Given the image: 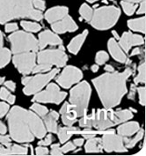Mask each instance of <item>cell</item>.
<instances>
[{"label": "cell", "instance_id": "3", "mask_svg": "<svg viewBox=\"0 0 146 156\" xmlns=\"http://www.w3.org/2000/svg\"><path fill=\"white\" fill-rule=\"evenodd\" d=\"M121 15L120 9L115 6H103L96 9L90 20L91 25L98 30H107L114 27Z\"/></svg>", "mask_w": 146, "mask_h": 156}, {"label": "cell", "instance_id": "58", "mask_svg": "<svg viewBox=\"0 0 146 156\" xmlns=\"http://www.w3.org/2000/svg\"><path fill=\"white\" fill-rule=\"evenodd\" d=\"M112 34H114V37H115V38L117 39V40H119V39H120V37H119V35H118V34L116 33V31H112Z\"/></svg>", "mask_w": 146, "mask_h": 156}, {"label": "cell", "instance_id": "29", "mask_svg": "<svg viewBox=\"0 0 146 156\" xmlns=\"http://www.w3.org/2000/svg\"><path fill=\"white\" fill-rule=\"evenodd\" d=\"M128 26L131 30L145 33V18L142 17L139 19L130 20L128 21Z\"/></svg>", "mask_w": 146, "mask_h": 156}, {"label": "cell", "instance_id": "34", "mask_svg": "<svg viewBox=\"0 0 146 156\" xmlns=\"http://www.w3.org/2000/svg\"><path fill=\"white\" fill-rule=\"evenodd\" d=\"M0 98L8 101L10 104H13L15 102V96L12 95L5 87H2L0 89Z\"/></svg>", "mask_w": 146, "mask_h": 156}, {"label": "cell", "instance_id": "10", "mask_svg": "<svg viewBox=\"0 0 146 156\" xmlns=\"http://www.w3.org/2000/svg\"><path fill=\"white\" fill-rule=\"evenodd\" d=\"M36 54L35 52H23L15 54L13 57V64L19 71V73L29 74L32 73L33 67L35 66Z\"/></svg>", "mask_w": 146, "mask_h": 156}, {"label": "cell", "instance_id": "42", "mask_svg": "<svg viewBox=\"0 0 146 156\" xmlns=\"http://www.w3.org/2000/svg\"><path fill=\"white\" fill-rule=\"evenodd\" d=\"M79 133H81L82 135H83V137H84L85 139H86V140H89L91 138L95 137V135L97 134V132H92V131H91L90 129H86V130H85V131H83V132H79Z\"/></svg>", "mask_w": 146, "mask_h": 156}, {"label": "cell", "instance_id": "11", "mask_svg": "<svg viewBox=\"0 0 146 156\" xmlns=\"http://www.w3.org/2000/svg\"><path fill=\"white\" fill-rule=\"evenodd\" d=\"M83 78V73L80 69L75 66L65 67L63 73L57 78V82L64 88H70L72 85L79 82Z\"/></svg>", "mask_w": 146, "mask_h": 156}, {"label": "cell", "instance_id": "18", "mask_svg": "<svg viewBox=\"0 0 146 156\" xmlns=\"http://www.w3.org/2000/svg\"><path fill=\"white\" fill-rule=\"evenodd\" d=\"M107 46H108L110 54L112 55L113 58L115 59L116 61L122 63V64H127L130 62V60L126 57V54L124 53V51L120 47L118 42L115 41V39H114V38L109 39Z\"/></svg>", "mask_w": 146, "mask_h": 156}, {"label": "cell", "instance_id": "1", "mask_svg": "<svg viewBox=\"0 0 146 156\" xmlns=\"http://www.w3.org/2000/svg\"><path fill=\"white\" fill-rule=\"evenodd\" d=\"M10 136L19 143H28L34 138L43 139L47 130L41 116L23 108L13 107L7 115Z\"/></svg>", "mask_w": 146, "mask_h": 156}, {"label": "cell", "instance_id": "44", "mask_svg": "<svg viewBox=\"0 0 146 156\" xmlns=\"http://www.w3.org/2000/svg\"><path fill=\"white\" fill-rule=\"evenodd\" d=\"M9 105L5 102H0V118L5 116L6 113H8Z\"/></svg>", "mask_w": 146, "mask_h": 156}, {"label": "cell", "instance_id": "57", "mask_svg": "<svg viewBox=\"0 0 146 156\" xmlns=\"http://www.w3.org/2000/svg\"><path fill=\"white\" fill-rule=\"evenodd\" d=\"M124 1H128V2H131V3H139V2H142L144 0H124Z\"/></svg>", "mask_w": 146, "mask_h": 156}, {"label": "cell", "instance_id": "31", "mask_svg": "<svg viewBox=\"0 0 146 156\" xmlns=\"http://www.w3.org/2000/svg\"><path fill=\"white\" fill-rule=\"evenodd\" d=\"M21 27L24 28L26 31L27 32H32V33H35L38 32L41 29V25L36 23V22H31V21H26V20H23L21 21Z\"/></svg>", "mask_w": 146, "mask_h": 156}, {"label": "cell", "instance_id": "9", "mask_svg": "<svg viewBox=\"0 0 146 156\" xmlns=\"http://www.w3.org/2000/svg\"><path fill=\"white\" fill-rule=\"evenodd\" d=\"M38 64H47L49 66L63 67L68 61V56L62 49H48L38 53Z\"/></svg>", "mask_w": 146, "mask_h": 156}, {"label": "cell", "instance_id": "28", "mask_svg": "<svg viewBox=\"0 0 146 156\" xmlns=\"http://www.w3.org/2000/svg\"><path fill=\"white\" fill-rule=\"evenodd\" d=\"M133 118V113L130 109H123L120 111L113 112V121L114 124L122 123Z\"/></svg>", "mask_w": 146, "mask_h": 156}, {"label": "cell", "instance_id": "20", "mask_svg": "<svg viewBox=\"0 0 146 156\" xmlns=\"http://www.w3.org/2000/svg\"><path fill=\"white\" fill-rule=\"evenodd\" d=\"M14 20L11 0H0V24Z\"/></svg>", "mask_w": 146, "mask_h": 156}, {"label": "cell", "instance_id": "19", "mask_svg": "<svg viewBox=\"0 0 146 156\" xmlns=\"http://www.w3.org/2000/svg\"><path fill=\"white\" fill-rule=\"evenodd\" d=\"M68 14V8L66 6H56L49 9L45 13V19L49 23H54L62 20Z\"/></svg>", "mask_w": 146, "mask_h": 156}, {"label": "cell", "instance_id": "35", "mask_svg": "<svg viewBox=\"0 0 146 156\" xmlns=\"http://www.w3.org/2000/svg\"><path fill=\"white\" fill-rule=\"evenodd\" d=\"M134 81L136 84L145 82V64L143 63L138 67V74L135 78Z\"/></svg>", "mask_w": 146, "mask_h": 156}, {"label": "cell", "instance_id": "53", "mask_svg": "<svg viewBox=\"0 0 146 156\" xmlns=\"http://www.w3.org/2000/svg\"><path fill=\"white\" fill-rule=\"evenodd\" d=\"M5 132H6V126L2 122H0V134H5Z\"/></svg>", "mask_w": 146, "mask_h": 156}, {"label": "cell", "instance_id": "46", "mask_svg": "<svg viewBox=\"0 0 146 156\" xmlns=\"http://www.w3.org/2000/svg\"><path fill=\"white\" fill-rule=\"evenodd\" d=\"M19 28L17 23H7L5 27V32H14L17 31Z\"/></svg>", "mask_w": 146, "mask_h": 156}, {"label": "cell", "instance_id": "47", "mask_svg": "<svg viewBox=\"0 0 146 156\" xmlns=\"http://www.w3.org/2000/svg\"><path fill=\"white\" fill-rule=\"evenodd\" d=\"M0 144L5 146L6 147H10L11 144V139L9 138L8 136H5V135H0Z\"/></svg>", "mask_w": 146, "mask_h": 156}, {"label": "cell", "instance_id": "49", "mask_svg": "<svg viewBox=\"0 0 146 156\" xmlns=\"http://www.w3.org/2000/svg\"><path fill=\"white\" fill-rule=\"evenodd\" d=\"M4 83H5V86L8 88L9 90L15 91V89H16V84L13 82V81L8 80V81H5V82Z\"/></svg>", "mask_w": 146, "mask_h": 156}, {"label": "cell", "instance_id": "45", "mask_svg": "<svg viewBox=\"0 0 146 156\" xmlns=\"http://www.w3.org/2000/svg\"><path fill=\"white\" fill-rule=\"evenodd\" d=\"M49 149L44 147V146L38 147H36V149H35L36 155H47V154H49Z\"/></svg>", "mask_w": 146, "mask_h": 156}, {"label": "cell", "instance_id": "5", "mask_svg": "<svg viewBox=\"0 0 146 156\" xmlns=\"http://www.w3.org/2000/svg\"><path fill=\"white\" fill-rule=\"evenodd\" d=\"M11 42L12 51L13 54H19L23 52H36L39 49L38 41L32 34L17 31L9 36Z\"/></svg>", "mask_w": 146, "mask_h": 156}, {"label": "cell", "instance_id": "32", "mask_svg": "<svg viewBox=\"0 0 146 156\" xmlns=\"http://www.w3.org/2000/svg\"><path fill=\"white\" fill-rule=\"evenodd\" d=\"M79 13H80V15L83 19H85L86 21H90L92 19V16L93 11L88 5L83 4L80 9H79Z\"/></svg>", "mask_w": 146, "mask_h": 156}, {"label": "cell", "instance_id": "30", "mask_svg": "<svg viewBox=\"0 0 146 156\" xmlns=\"http://www.w3.org/2000/svg\"><path fill=\"white\" fill-rule=\"evenodd\" d=\"M144 137V130L139 129V131L137 132L136 136L133 139H128V138H123V142H125V147L126 148H133L140 140Z\"/></svg>", "mask_w": 146, "mask_h": 156}, {"label": "cell", "instance_id": "38", "mask_svg": "<svg viewBox=\"0 0 146 156\" xmlns=\"http://www.w3.org/2000/svg\"><path fill=\"white\" fill-rule=\"evenodd\" d=\"M51 70V66L47 64H39L38 66H35L33 69L32 73H47Z\"/></svg>", "mask_w": 146, "mask_h": 156}, {"label": "cell", "instance_id": "16", "mask_svg": "<svg viewBox=\"0 0 146 156\" xmlns=\"http://www.w3.org/2000/svg\"><path fill=\"white\" fill-rule=\"evenodd\" d=\"M63 41L56 33H53L49 30H45L39 34L38 45L39 49H43L48 45H62Z\"/></svg>", "mask_w": 146, "mask_h": 156}, {"label": "cell", "instance_id": "56", "mask_svg": "<svg viewBox=\"0 0 146 156\" xmlns=\"http://www.w3.org/2000/svg\"><path fill=\"white\" fill-rule=\"evenodd\" d=\"M98 70H99V66H98V65H93V66H92V71L93 73L98 72Z\"/></svg>", "mask_w": 146, "mask_h": 156}, {"label": "cell", "instance_id": "26", "mask_svg": "<svg viewBox=\"0 0 146 156\" xmlns=\"http://www.w3.org/2000/svg\"><path fill=\"white\" fill-rule=\"evenodd\" d=\"M11 51L8 49L4 47L3 34L0 31V68H3L7 66L11 60Z\"/></svg>", "mask_w": 146, "mask_h": 156}, {"label": "cell", "instance_id": "33", "mask_svg": "<svg viewBox=\"0 0 146 156\" xmlns=\"http://www.w3.org/2000/svg\"><path fill=\"white\" fill-rule=\"evenodd\" d=\"M121 5H122V7L124 12L127 15H132L137 7V5L136 3H131V2H128V1H122Z\"/></svg>", "mask_w": 146, "mask_h": 156}, {"label": "cell", "instance_id": "21", "mask_svg": "<svg viewBox=\"0 0 146 156\" xmlns=\"http://www.w3.org/2000/svg\"><path fill=\"white\" fill-rule=\"evenodd\" d=\"M140 126L137 122H129L120 125L117 129L118 135L122 138H129L133 134H136L139 131Z\"/></svg>", "mask_w": 146, "mask_h": 156}, {"label": "cell", "instance_id": "51", "mask_svg": "<svg viewBox=\"0 0 146 156\" xmlns=\"http://www.w3.org/2000/svg\"><path fill=\"white\" fill-rule=\"evenodd\" d=\"M145 13V1H142V4L140 5V7L138 9L137 14H144Z\"/></svg>", "mask_w": 146, "mask_h": 156}, {"label": "cell", "instance_id": "13", "mask_svg": "<svg viewBox=\"0 0 146 156\" xmlns=\"http://www.w3.org/2000/svg\"><path fill=\"white\" fill-rule=\"evenodd\" d=\"M113 110L111 109H98L94 111L93 120H92V127L102 131L109 127L115 125L113 121Z\"/></svg>", "mask_w": 146, "mask_h": 156}, {"label": "cell", "instance_id": "62", "mask_svg": "<svg viewBox=\"0 0 146 156\" xmlns=\"http://www.w3.org/2000/svg\"><path fill=\"white\" fill-rule=\"evenodd\" d=\"M112 1H113V0H112Z\"/></svg>", "mask_w": 146, "mask_h": 156}, {"label": "cell", "instance_id": "4", "mask_svg": "<svg viewBox=\"0 0 146 156\" xmlns=\"http://www.w3.org/2000/svg\"><path fill=\"white\" fill-rule=\"evenodd\" d=\"M91 92V87L86 81L79 83L71 91L70 103L75 108L78 116L82 117L86 115Z\"/></svg>", "mask_w": 146, "mask_h": 156}, {"label": "cell", "instance_id": "39", "mask_svg": "<svg viewBox=\"0 0 146 156\" xmlns=\"http://www.w3.org/2000/svg\"><path fill=\"white\" fill-rule=\"evenodd\" d=\"M138 94H139V102L141 105H145V87H140L137 88Z\"/></svg>", "mask_w": 146, "mask_h": 156}, {"label": "cell", "instance_id": "54", "mask_svg": "<svg viewBox=\"0 0 146 156\" xmlns=\"http://www.w3.org/2000/svg\"><path fill=\"white\" fill-rule=\"evenodd\" d=\"M141 53V50L138 48H136V49H133V51L131 52V56H136V55H139Z\"/></svg>", "mask_w": 146, "mask_h": 156}, {"label": "cell", "instance_id": "59", "mask_svg": "<svg viewBox=\"0 0 146 156\" xmlns=\"http://www.w3.org/2000/svg\"><path fill=\"white\" fill-rule=\"evenodd\" d=\"M4 82H5V78L4 77H0V85H2Z\"/></svg>", "mask_w": 146, "mask_h": 156}, {"label": "cell", "instance_id": "61", "mask_svg": "<svg viewBox=\"0 0 146 156\" xmlns=\"http://www.w3.org/2000/svg\"><path fill=\"white\" fill-rule=\"evenodd\" d=\"M2 147H3V146H1V145H0V150L2 149Z\"/></svg>", "mask_w": 146, "mask_h": 156}, {"label": "cell", "instance_id": "60", "mask_svg": "<svg viewBox=\"0 0 146 156\" xmlns=\"http://www.w3.org/2000/svg\"><path fill=\"white\" fill-rule=\"evenodd\" d=\"M96 1H98V0H87V2H89V3H94Z\"/></svg>", "mask_w": 146, "mask_h": 156}, {"label": "cell", "instance_id": "41", "mask_svg": "<svg viewBox=\"0 0 146 156\" xmlns=\"http://www.w3.org/2000/svg\"><path fill=\"white\" fill-rule=\"evenodd\" d=\"M33 7H35L37 10H40V11L45 10V7H46L44 0H33Z\"/></svg>", "mask_w": 146, "mask_h": 156}, {"label": "cell", "instance_id": "48", "mask_svg": "<svg viewBox=\"0 0 146 156\" xmlns=\"http://www.w3.org/2000/svg\"><path fill=\"white\" fill-rule=\"evenodd\" d=\"M52 140H53V138L52 136L49 134L48 135L44 140H41L40 142H39V146H49L52 143Z\"/></svg>", "mask_w": 146, "mask_h": 156}, {"label": "cell", "instance_id": "52", "mask_svg": "<svg viewBox=\"0 0 146 156\" xmlns=\"http://www.w3.org/2000/svg\"><path fill=\"white\" fill-rule=\"evenodd\" d=\"M73 144L76 146V147H81L82 145L84 144V140L83 139H77L73 141Z\"/></svg>", "mask_w": 146, "mask_h": 156}, {"label": "cell", "instance_id": "36", "mask_svg": "<svg viewBox=\"0 0 146 156\" xmlns=\"http://www.w3.org/2000/svg\"><path fill=\"white\" fill-rule=\"evenodd\" d=\"M31 109L33 110L37 115L41 117H44L45 115L49 113V109L45 106H42L41 104H38V103H34L31 106Z\"/></svg>", "mask_w": 146, "mask_h": 156}, {"label": "cell", "instance_id": "23", "mask_svg": "<svg viewBox=\"0 0 146 156\" xmlns=\"http://www.w3.org/2000/svg\"><path fill=\"white\" fill-rule=\"evenodd\" d=\"M87 35H88V31L87 30H85L83 33L78 34L75 38H73L71 41L70 42V44L68 45L69 51L71 53H72V54H75V55L78 54V51L81 49L82 45L84 44V42L85 41Z\"/></svg>", "mask_w": 146, "mask_h": 156}, {"label": "cell", "instance_id": "43", "mask_svg": "<svg viewBox=\"0 0 146 156\" xmlns=\"http://www.w3.org/2000/svg\"><path fill=\"white\" fill-rule=\"evenodd\" d=\"M75 148H76V146L73 144L72 142H68V143L65 144L63 147H61V150H62L63 154H66V153H68L70 151H73Z\"/></svg>", "mask_w": 146, "mask_h": 156}, {"label": "cell", "instance_id": "8", "mask_svg": "<svg viewBox=\"0 0 146 156\" xmlns=\"http://www.w3.org/2000/svg\"><path fill=\"white\" fill-rule=\"evenodd\" d=\"M66 96H67V94L65 92H61L59 87H57V85L54 83H50L47 87L46 90L37 93L34 95L33 101L37 102H42V103L60 104Z\"/></svg>", "mask_w": 146, "mask_h": 156}, {"label": "cell", "instance_id": "6", "mask_svg": "<svg viewBox=\"0 0 146 156\" xmlns=\"http://www.w3.org/2000/svg\"><path fill=\"white\" fill-rule=\"evenodd\" d=\"M58 73V70L54 69L46 74H38L33 77H24L22 84L25 86L23 92L26 95L35 94L41 90L48 83L55 78Z\"/></svg>", "mask_w": 146, "mask_h": 156}, {"label": "cell", "instance_id": "17", "mask_svg": "<svg viewBox=\"0 0 146 156\" xmlns=\"http://www.w3.org/2000/svg\"><path fill=\"white\" fill-rule=\"evenodd\" d=\"M60 113L62 115L63 123H64L65 125L71 126L76 123L78 114H77L75 108L73 107L71 103L65 102L64 106L61 108V110H60Z\"/></svg>", "mask_w": 146, "mask_h": 156}, {"label": "cell", "instance_id": "12", "mask_svg": "<svg viewBox=\"0 0 146 156\" xmlns=\"http://www.w3.org/2000/svg\"><path fill=\"white\" fill-rule=\"evenodd\" d=\"M102 147L106 152H117V153H125L127 148L123 144V138L120 135L114 134V132H108L104 133L102 139Z\"/></svg>", "mask_w": 146, "mask_h": 156}, {"label": "cell", "instance_id": "50", "mask_svg": "<svg viewBox=\"0 0 146 156\" xmlns=\"http://www.w3.org/2000/svg\"><path fill=\"white\" fill-rule=\"evenodd\" d=\"M136 91H137L136 86H135V85H131L130 94H129L128 98L130 99V100H134V99H135V95H136Z\"/></svg>", "mask_w": 146, "mask_h": 156}, {"label": "cell", "instance_id": "37", "mask_svg": "<svg viewBox=\"0 0 146 156\" xmlns=\"http://www.w3.org/2000/svg\"><path fill=\"white\" fill-rule=\"evenodd\" d=\"M108 54L105 51H99L96 54V58H95V62L98 65H104L106 62L108 60Z\"/></svg>", "mask_w": 146, "mask_h": 156}, {"label": "cell", "instance_id": "2", "mask_svg": "<svg viewBox=\"0 0 146 156\" xmlns=\"http://www.w3.org/2000/svg\"><path fill=\"white\" fill-rule=\"evenodd\" d=\"M132 73L133 71L128 68L122 73L112 72L92 80L99 97L106 109H112L120 104L127 92L126 81Z\"/></svg>", "mask_w": 146, "mask_h": 156}, {"label": "cell", "instance_id": "7", "mask_svg": "<svg viewBox=\"0 0 146 156\" xmlns=\"http://www.w3.org/2000/svg\"><path fill=\"white\" fill-rule=\"evenodd\" d=\"M33 2V0H11L14 20L20 18H28L34 20H42L41 11L34 9Z\"/></svg>", "mask_w": 146, "mask_h": 156}, {"label": "cell", "instance_id": "55", "mask_svg": "<svg viewBox=\"0 0 146 156\" xmlns=\"http://www.w3.org/2000/svg\"><path fill=\"white\" fill-rule=\"evenodd\" d=\"M105 71H106L107 73H112V72H114V69L113 66H105Z\"/></svg>", "mask_w": 146, "mask_h": 156}, {"label": "cell", "instance_id": "22", "mask_svg": "<svg viewBox=\"0 0 146 156\" xmlns=\"http://www.w3.org/2000/svg\"><path fill=\"white\" fill-rule=\"evenodd\" d=\"M59 117L58 113L52 110L44 116V125L47 131L52 133H57L58 130L57 119Z\"/></svg>", "mask_w": 146, "mask_h": 156}, {"label": "cell", "instance_id": "27", "mask_svg": "<svg viewBox=\"0 0 146 156\" xmlns=\"http://www.w3.org/2000/svg\"><path fill=\"white\" fill-rule=\"evenodd\" d=\"M85 152L86 153H100L102 151V142L101 139L99 138H91L85 144Z\"/></svg>", "mask_w": 146, "mask_h": 156}, {"label": "cell", "instance_id": "25", "mask_svg": "<svg viewBox=\"0 0 146 156\" xmlns=\"http://www.w3.org/2000/svg\"><path fill=\"white\" fill-rule=\"evenodd\" d=\"M28 149L26 147L19 145H11L8 147H2L0 150V155H11V154H26Z\"/></svg>", "mask_w": 146, "mask_h": 156}, {"label": "cell", "instance_id": "15", "mask_svg": "<svg viewBox=\"0 0 146 156\" xmlns=\"http://www.w3.org/2000/svg\"><path fill=\"white\" fill-rule=\"evenodd\" d=\"M78 25L75 23L73 19L68 14L62 20L52 23V29L55 33L64 34L66 32H74L78 29Z\"/></svg>", "mask_w": 146, "mask_h": 156}, {"label": "cell", "instance_id": "40", "mask_svg": "<svg viewBox=\"0 0 146 156\" xmlns=\"http://www.w3.org/2000/svg\"><path fill=\"white\" fill-rule=\"evenodd\" d=\"M50 154L51 155H62L63 152L61 150V147L59 146V144H55L51 147V151H50Z\"/></svg>", "mask_w": 146, "mask_h": 156}, {"label": "cell", "instance_id": "14", "mask_svg": "<svg viewBox=\"0 0 146 156\" xmlns=\"http://www.w3.org/2000/svg\"><path fill=\"white\" fill-rule=\"evenodd\" d=\"M144 38L141 35L134 34L131 32H124L122 34V37L119 39V45L126 53L129 52V50L133 46L142 45L144 43Z\"/></svg>", "mask_w": 146, "mask_h": 156}, {"label": "cell", "instance_id": "24", "mask_svg": "<svg viewBox=\"0 0 146 156\" xmlns=\"http://www.w3.org/2000/svg\"><path fill=\"white\" fill-rule=\"evenodd\" d=\"M79 129L77 127H72L71 126H68V127H62L59 130H57V133H58V138L59 140L62 144L65 143L66 141L72 136L73 134L76 133H79Z\"/></svg>", "mask_w": 146, "mask_h": 156}]
</instances>
